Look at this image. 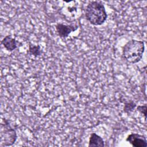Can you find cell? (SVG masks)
<instances>
[{
  "instance_id": "cell-1",
  "label": "cell",
  "mask_w": 147,
  "mask_h": 147,
  "mask_svg": "<svg viewBox=\"0 0 147 147\" xmlns=\"http://www.w3.org/2000/svg\"><path fill=\"white\" fill-rule=\"evenodd\" d=\"M85 17L91 25L99 26L106 21L107 14L103 3L94 1L87 4L85 9Z\"/></svg>"
},
{
  "instance_id": "cell-9",
  "label": "cell",
  "mask_w": 147,
  "mask_h": 147,
  "mask_svg": "<svg viewBox=\"0 0 147 147\" xmlns=\"http://www.w3.org/2000/svg\"><path fill=\"white\" fill-rule=\"evenodd\" d=\"M28 53L34 57H38L41 55L42 50L39 45L31 44L29 46Z\"/></svg>"
},
{
  "instance_id": "cell-6",
  "label": "cell",
  "mask_w": 147,
  "mask_h": 147,
  "mask_svg": "<svg viewBox=\"0 0 147 147\" xmlns=\"http://www.w3.org/2000/svg\"><path fill=\"white\" fill-rule=\"evenodd\" d=\"M126 141L134 147H146L147 146L146 137L138 133H130L126 137Z\"/></svg>"
},
{
  "instance_id": "cell-5",
  "label": "cell",
  "mask_w": 147,
  "mask_h": 147,
  "mask_svg": "<svg viewBox=\"0 0 147 147\" xmlns=\"http://www.w3.org/2000/svg\"><path fill=\"white\" fill-rule=\"evenodd\" d=\"M55 29L59 36L61 38H65L73 32L78 29V25L75 24H64L63 23H57L55 25Z\"/></svg>"
},
{
  "instance_id": "cell-7",
  "label": "cell",
  "mask_w": 147,
  "mask_h": 147,
  "mask_svg": "<svg viewBox=\"0 0 147 147\" xmlns=\"http://www.w3.org/2000/svg\"><path fill=\"white\" fill-rule=\"evenodd\" d=\"M1 44L7 51L12 52L17 49L18 42L11 35H7L2 38Z\"/></svg>"
},
{
  "instance_id": "cell-3",
  "label": "cell",
  "mask_w": 147,
  "mask_h": 147,
  "mask_svg": "<svg viewBox=\"0 0 147 147\" xmlns=\"http://www.w3.org/2000/svg\"><path fill=\"white\" fill-rule=\"evenodd\" d=\"M17 134L7 119L2 118L0 126V146H9L16 141Z\"/></svg>"
},
{
  "instance_id": "cell-10",
  "label": "cell",
  "mask_w": 147,
  "mask_h": 147,
  "mask_svg": "<svg viewBox=\"0 0 147 147\" xmlns=\"http://www.w3.org/2000/svg\"><path fill=\"white\" fill-rule=\"evenodd\" d=\"M137 107L136 104L133 101H129L125 102L123 111L127 114H129L133 111V110Z\"/></svg>"
},
{
  "instance_id": "cell-8",
  "label": "cell",
  "mask_w": 147,
  "mask_h": 147,
  "mask_svg": "<svg viewBox=\"0 0 147 147\" xmlns=\"http://www.w3.org/2000/svg\"><path fill=\"white\" fill-rule=\"evenodd\" d=\"M88 146H105V142L102 137L95 133L90 134L88 141Z\"/></svg>"
},
{
  "instance_id": "cell-11",
  "label": "cell",
  "mask_w": 147,
  "mask_h": 147,
  "mask_svg": "<svg viewBox=\"0 0 147 147\" xmlns=\"http://www.w3.org/2000/svg\"><path fill=\"white\" fill-rule=\"evenodd\" d=\"M137 110L138 111L140 112V113H141V114H142L144 117L145 120L146 121V111H147V107L146 105H139V106H137L136 107Z\"/></svg>"
},
{
  "instance_id": "cell-4",
  "label": "cell",
  "mask_w": 147,
  "mask_h": 147,
  "mask_svg": "<svg viewBox=\"0 0 147 147\" xmlns=\"http://www.w3.org/2000/svg\"><path fill=\"white\" fill-rule=\"evenodd\" d=\"M61 13L65 19L73 21L80 16L82 9L76 1H65L61 9Z\"/></svg>"
},
{
  "instance_id": "cell-2",
  "label": "cell",
  "mask_w": 147,
  "mask_h": 147,
  "mask_svg": "<svg viewBox=\"0 0 147 147\" xmlns=\"http://www.w3.org/2000/svg\"><path fill=\"white\" fill-rule=\"evenodd\" d=\"M144 50L145 44L143 41L131 39L123 47L122 56L127 62L136 64L141 60Z\"/></svg>"
}]
</instances>
